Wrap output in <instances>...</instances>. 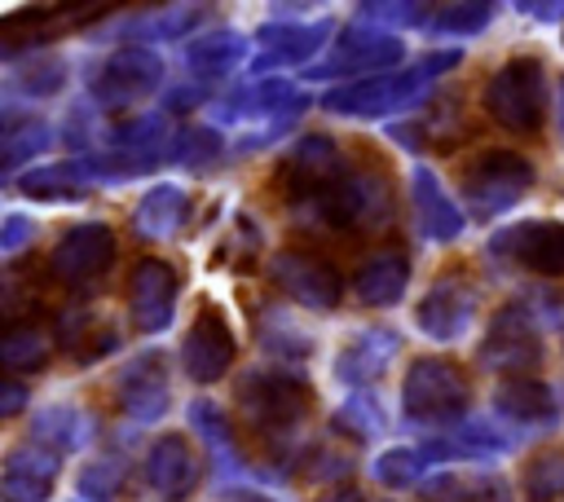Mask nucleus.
Masks as SVG:
<instances>
[{
    "label": "nucleus",
    "mask_w": 564,
    "mask_h": 502,
    "mask_svg": "<svg viewBox=\"0 0 564 502\" xmlns=\"http://www.w3.org/2000/svg\"><path fill=\"white\" fill-rule=\"evenodd\" d=\"M31 440H35V445H44V449H53V454L79 449V440H84L79 414H75V410H66V405L44 410V414L35 418V427H31Z\"/></svg>",
    "instance_id": "nucleus-33"
},
{
    "label": "nucleus",
    "mask_w": 564,
    "mask_h": 502,
    "mask_svg": "<svg viewBox=\"0 0 564 502\" xmlns=\"http://www.w3.org/2000/svg\"><path fill=\"white\" fill-rule=\"evenodd\" d=\"M489 255L511 260L516 269L560 277L564 273V225L560 220H524L511 229H498L489 238Z\"/></svg>",
    "instance_id": "nucleus-14"
},
{
    "label": "nucleus",
    "mask_w": 564,
    "mask_h": 502,
    "mask_svg": "<svg viewBox=\"0 0 564 502\" xmlns=\"http://www.w3.org/2000/svg\"><path fill=\"white\" fill-rule=\"evenodd\" d=\"M57 343L75 357V361H101L106 352H115V343H119V335H115V326L93 308V304H70V308H62L57 313Z\"/></svg>",
    "instance_id": "nucleus-24"
},
{
    "label": "nucleus",
    "mask_w": 564,
    "mask_h": 502,
    "mask_svg": "<svg viewBox=\"0 0 564 502\" xmlns=\"http://www.w3.org/2000/svg\"><path fill=\"white\" fill-rule=\"evenodd\" d=\"M269 282L282 291V299L300 304V308H317V313H330L339 308L348 282L339 277V269L317 255V251H304V247H286L278 255H269Z\"/></svg>",
    "instance_id": "nucleus-9"
},
{
    "label": "nucleus",
    "mask_w": 564,
    "mask_h": 502,
    "mask_svg": "<svg viewBox=\"0 0 564 502\" xmlns=\"http://www.w3.org/2000/svg\"><path fill=\"white\" fill-rule=\"evenodd\" d=\"M476 308H480L476 282L454 269V273H445V277H436V282L427 286V295H423L419 308H414V326H419L427 339L449 343V339H458V335L471 326Z\"/></svg>",
    "instance_id": "nucleus-13"
},
{
    "label": "nucleus",
    "mask_w": 564,
    "mask_h": 502,
    "mask_svg": "<svg viewBox=\"0 0 564 502\" xmlns=\"http://www.w3.org/2000/svg\"><path fill=\"white\" fill-rule=\"evenodd\" d=\"M295 471H300V476H313V480H344V476L352 471V458L339 454L335 445H308V449L300 454Z\"/></svg>",
    "instance_id": "nucleus-40"
},
{
    "label": "nucleus",
    "mask_w": 564,
    "mask_h": 502,
    "mask_svg": "<svg viewBox=\"0 0 564 502\" xmlns=\"http://www.w3.org/2000/svg\"><path fill=\"white\" fill-rule=\"evenodd\" d=\"M304 225H317L326 233H352V229H383L392 220V181L379 167H352L335 189L300 207Z\"/></svg>",
    "instance_id": "nucleus-2"
},
{
    "label": "nucleus",
    "mask_w": 564,
    "mask_h": 502,
    "mask_svg": "<svg viewBox=\"0 0 564 502\" xmlns=\"http://www.w3.org/2000/svg\"><path fill=\"white\" fill-rule=\"evenodd\" d=\"M220 502H269L264 493H256V489H234V493H225Z\"/></svg>",
    "instance_id": "nucleus-46"
},
{
    "label": "nucleus",
    "mask_w": 564,
    "mask_h": 502,
    "mask_svg": "<svg viewBox=\"0 0 564 502\" xmlns=\"http://www.w3.org/2000/svg\"><path fill=\"white\" fill-rule=\"evenodd\" d=\"M423 454L419 449H388L379 462H375V476H379V484H388V489H405V484H419L423 480Z\"/></svg>",
    "instance_id": "nucleus-39"
},
{
    "label": "nucleus",
    "mask_w": 564,
    "mask_h": 502,
    "mask_svg": "<svg viewBox=\"0 0 564 502\" xmlns=\"http://www.w3.org/2000/svg\"><path fill=\"white\" fill-rule=\"evenodd\" d=\"M352 172V163H348V154L339 150V141L335 137H326V132H304L291 150H286V159L278 163V189H282V198L300 211V207H308L313 198H322L326 189H335L344 176Z\"/></svg>",
    "instance_id": "nucleus-6"
},
{
    "label": "nucleus",
    "mask_w": 564,
    "mask_h": 502,
    "mask_svg": "<svg viewBox=\"0 0 564 502\" xmlns=\"http://www.w3.org/2000/svg\"><path fill=\"white\" fill-rule=\"evenodd\" d=\"M234 357H238V339H234L229 317L220 313V304L203 299L194 308V317L185 326V339H181V352H176L181 374L194 379V383H216L220 374H229Z\"/></svg>",
    "instance_id": "nucleus-12"
},
{
    "label": "nucleus",
    "mask_w": 564,
    "mask_h": 502,
    "mask_svg": "<svg viewBox=\"0 0 564 502\" xmlns=\"http://www.w3.org/2000/svg\"><path fill=\"white\" fill-rule=\"evenodd\" d=\"M326 35H330V22H282V26L269 22V26H260V35H256V44L264 48L260 53V70L264 66H278V62H304V57H313Z\"/></svg>",
    "instance_id": "nucleus-26"
},
{
    "label": "nucleus",
    "mask_w": 564,
    "mask_h": 502,
    "mask_svg": "<svg viewBox=\"0 0 564 502\" xmlns=\"http://www.w3.org/2000/svg\"><path fill=\"white\" fill-rule=\"evenodd\" d=\"M110 264H115V229L101 220L70 225L48 251V277L70 291L97 286L110 273Z\"/></svg>",
    "instance_id": "nucleus-10"
},
{
    "label": "nucleus",
    "mask_w": 564,
    "mask_h": 502,
    "mask_svg": "<svg viewBox=\"0 0 564 502\" xmlns=\"http://www.w3.org/2000/svg\"><path fill=\"white\" fill-rule=\"evenodd\" d=\"M423 498L427 502H511V484L489 471H467V476L445 471L423 484Z\"/></svg>",
    "instance_id": "nucleus-29"
},
{
    "label": "nucleus",
    "mask_w": 564,
    "mask_h": 502,
    "mask_svg": "<svg viewBox=\"0 0 564 502\" xmlns=\"http://www.w3.org/2000/svg\"><path fill=\"white\" fill-rule=\"evenodd\" d=\"M57 467H62V454H53L35 440L9 449L4 471H0V498L4 502H48V493L57 484Z\"/></svg>",
    "instance_id": "nucleus-19"
},
{
    "label": "nucleus",
    "mask_w": 564,
    "mask_h": 502,
    "mask_svg": "<svg viewBox=\"0 0 564 502\" xmlns=\"http://www.w3.org/2000/svg\"><path fill=\"white\" fill-rule=\"evenodd\" d=\"M317 502H366V498H361L352 484H339V489H330V493H326V498H317Z\"/></svg>",
    "instance_id": "nucleus-45"
},
{
    "label": "nucleus",
    "mask_w": 564,
    "mask_h": 502,
    "mask_svg": "<svg viewBox=\"0 0 564 502\" xmlns=\"http://www.w3.org/2000/svg\"><path fill=\"white\" fill-rule=\"evenodd\" d=\"M176 295H181V273L167 264V260H137L132 264V277H128V313H132V326L141 335H159L172 326V313H176Z\"/></svg>",
    "instance_id": "nucleus-16"
},
{
    "label": "nucleus",
    "mask_w": 564,
    "mask_h": 502,
    "mask_svg": "<svg viewBox=\"0 0 564 502\" xmlns=\"http://www.w3.org/2000/svg\"><path fill=\"white\" fill-rule=\"evenodd\" d=\"M13 84L26 88V92H35V97H53V92H62V84H66V66H62L57 57H35V62H26V66L13 75Z\"/></svg>",
    "instance_id": "nucleus-41"
},
{
    "label": "nucleus",
    "mask_w": 564,
    "mask_h": 502,
    "mask_svg": "<svg viewBox=\"0 0 564 502\" xmlns=\"http://www.w3.org/2000/svg\"><path fill=\"white\" fill-rule=\"evenodd\" d=\"M494 414L498 418H507V423H516V427H529V432H538V427H551L555 418H560V401H555V392L542 383V379H502L498 388H494Z\"/></svg>",
    "instance_id": "nucleus-21"
},
{
    "label": "nucleus",
    "mask_w": 564,
    "mask_h": 502,
    "mask_svg": "<svg viewBox=\"0 0 564 502\" xmlns=\"http://www.w3.org/2000/svg\"><path fill=\"white\" fill-rule=\"evenodd\" d=\"M185 211H189V194L176 189V185H154L137 211H132V229L137 238H172L181 225H185Z\"/></svg>",
    "instance_id": "nucleus-28"
},
{
    "label": "nucleus",
    "mask_w": 564,
    "mask_h": 502,
    "mask_svg": "<svg viewBox=\"0 0 564 502\" xmlns=\"http://www.w3.org/2000/svg\"><path fill=\"white\" fill-rule=\"evenodd\" d=\"M220 154V132L216 128H176L167 141V154L176 167H207Z\"/></svg>",
    "instance_id": "nucleus-34"
},
{
    "label": "nucleus",
    "mask_w": 564,
    "mask_h": 502,
    "mask_svg": "<svg viewBox=\"0 0 564 502\" xmlns=\"http://www.w3.org/2000/svg\"><path fill=\"white\" fill-rule=\"evenodd\" d=\"M397 348H401V335H397V330L366 326V330H357V335L339 348L335 374H339L344 383H352V388H366V383H375V379L388 370V361L397 357Z\"/></svg>",
    "instance_id": "nucleus-20"
},
{
    "label": "nucleus",
    "mask_w": 564,
    "mask_h": 502,
    "mask_svg": "<svg viewBox=\"0 0 564 502\" xmlns=\"http://www.w3.org/2000/svg\"><path fill=\"white\" fill-rule=\"evenodd\" d=\"M410 194H414V216H419V233H423V238L449 242V238L463 233V211H458V203L441 189V181H436L432 167H423V163L414 167Z\"/></svg>",
    "instance_id": "nucleus-23"
},
{
    "label": "nucleus",
    "mask_w": 564,
    "mask_h": 502,
    "mask_svg": "<svg viewBox=\"0 0 564 502\" xmlns=\"http://www.w3.org/2000/svg\"><path fill=\"white\" fill-rule=\"evenodd\" d=\"M181 57H185L189 75H198L203 84H212V79L229 75V70L247 57V40L234 35V31H207V35H198L194 44H185Z\"/></svg>",
    "instance_id": "nucleus-27"
},
{
    "label": "nucleus",
    "mask_w": 564,
    "mask_h": 502,
    "mask_svg": "<svg viewBox=\"0 0 564 502\" xmlns=\"http://www.w3.org/2000/svg\"><path fill=\"white\" fill-rule=\"evenodd\" d=\"M533 185V163L516 150H485L471 159L458 176V194L471 203L476 216H502L511 211Z\"/></svg>",
    "instance_id": "nucleus-7"
},
{
    "label": "nucleus",
    "mask_w": 564,
    "mask_h": 502,
    "mask_svg": "<svg viewBox=\"0 0 564 502\" xmlns=\"http://www.w3.org/2000/svg\"><path fill=\"white\" fill-rule=\"evenodd\" d=\"M392 132H397V141H405L410 150H436V154H445V150H454L471 128H467L463 106H458L454 97H436L419 119L397 123Z\"/></svg>",
    "instance_id": "nucleus-22"
},
{
    "label": "nucleus",
    "mask_w": 564,
    "mask_h": 502,
    "mask_svg": "<svg viewBox=\"0 0 564 502\" xmlns=\"http://www.w3.org/2000/svg\"><path fill=\"white\" fill-rule=\"evenodd\" d=\"M454 62H458V53L445 48V53L423 57L419 66H405V70H392V75H370V79L344 84V88L326 92L322 106L335 110V114H388V110L410 106V101H414L441 70H449Z\"/></svg>",
    "instance_id": "nucleus-5"
},
{
    "label": "nucleus",
    "mask_w": 564,
    "mask_h": 502,
    "mask_svg": "<svg viewBox=\"0 0 564 502\" xmlns=\"http://www.w3.org/2000/svg\"><path fill=\"white\" fill-rule=\"evenodd\" d=\"M22 405H26V388H22L18 379H9L4 392H0V414H18Z\"/></svg>",
    "instance_id": "nucleus-44"
},
{
    "label": "nucleus",
    "mask_w": 564,
    "mask_h": 502,
    "mask_svg": "<svg viewBox=\"0 0 564 502\" xmlns=\"http://www.w3.org/2000/svg\"><path fill=\"white\" fill-rule=\"evenodd\" d=\"M145 484L163 498V502H185L198 489V454L185 436L167 432L145 449Z\"/></svg>",
    "instance_id": "nucleus-18"
},
{
    "label": "nucleus",
    "mask_w": 564,
    "mask_h": 502,
    "mask_svg": "<svg viewBox=\"0 0 564 502\" xmlns=\"http://www.w3.org/2000/svg\"><path fill=\"white\" fill-rule=\"evenodd\" d=\"M476 361L502 379H529L542 365V335L529 304H502L476 348Z\"/></svg>",
    "instance_id": "nucleus-8"
},
{
    "label": "nucleus",
    "mask_w": 564,
    "mask_h": 502,
    "mask_svg": "<svg viewBox=\"0 0 564 502\" xmlns=\"http://www.w3.org/2000/svg\"><path fill=\"white\" fill-rule=\"evenodd\" d=\"M485 110L516 137H538L546 123V70L538 57H507L485 84Z\"/></svg>",
    "instance_id": "nucleus-4"
},
{
    "label": "nucleus",
    "mask_w": 564,
    "mask_h": 502,
    "mask_svg": "<svg viewBox=\"0 0 564 502\" xmlns=\"http://www.w3.org/2000/svg\"><path fill=\"white\" fill-rule=\"evenodd\" d=\"M18 189L22 194H31V198H44V203H75V198H84V181H79V172H75V163H48V167H35V172H26V176H18Z\"/></svg>",
    "instance_id": "nucleus-31"
},
{
    "label": "nucleus",
    "mask_w": 564,
    "mask_h": 502,
    "mask_svg": "<svg viewBox=\"0 0 564 502\" xmlns=\"http://www.w3.org/2000/svg\"><path fill=\"white\" fill-rule=\"evenodd\" d=\"M123 476H128V462L119 454H97L93 462H84L79 471V493L88 502H110L119 489H123Z\"/></svg>",
    "instance_id": "nucleus-35"
},
{
    "label": "nucleus",
    "mask_w": 564,
    "mask_h": 502,
    "mask_svg": "<svg viewBox=\"0 0 564 502\" xmlns=\"http://www.w3.org/2000/svg\"><path fill=\"white\" fill-rule=\"evenodd\" d=\"M410 286V260L405 251H379L352 273V295L366 308H392Z\"/></svg>",
    "instance_id": "nucleus-25"
},
{
    "label": "nucleus",
    "mask_w": 564,
    "mask_h": 502,
    "mask_svg": "<svg viewBox=\"0 0 564 502\" xmlns=\"http://www.w3.org/2000/svg\"><path fill=\"white\" fill-rule=\"evenodd\" d=\"M115 396H119V410L137 423H154L167 414L172 405V388H167V361L163 352H145L137 361H128L119 370V383H115Z\"/></svg>",
    "instance_id": "nucleus-17"
},
{
    "label": "nucleus",
    "mask_w": 564,
    "mask_h": 502,
    "mask_svg": "<svg viewBox=\"0 0 564 502\" xmlns=\"http://www.w3.org/2000/svg\"><path fill=\"white\" fill-rule=\"evenodd\" d=\"M31 233H35V220H26V216L13 211V216H4V238H0V242H4V251H18Z\"/></svg>",
    "instance_id": "nucleus-43"
},
{
    "label": "nucleus",
    "mask_w": 564,
    "mask_h": 502,
    "mask_svg": "<svg viewBox=\"0 0 564 502\" xmlns=\"http://www.w3.org/2000/svg\"><path fill=\"white\" fill-rule=\"evenodd\" d=\"M256 339H260L269 352H278L282 361H286V357L300 361V357L313 352L308 335H304L300 326H291V317H286L282 308H260V313H256Z\"/></svg>",
    "instance_id": "nucleus-32"
},
{
    "label": "nucleus",
    "mask_w": 564,
    "mask_h": 502,
    "mask_svg": "<svg viewBox=\"0 0 564 502\" xmlns=\"http://www.w3.org/2000/svg\"><path fill=\"white\" fill-rule=\"evenodd\" d=\"M159 84H163V57L154 48H141V44L101 57L88 75V92L101 110H128L145 92H154Z\"/></svg>",
    "instance_id": "nucleus-11"
},
{
    "label": "nucleus",
    "mask_w": 564,
    "mask_h": 502,
    "mask_svg": "<svg viewBox=\"0 0 564 502\" xmlns=\"http://www.w3.org/2000/svg\"><path fill=\"white\" fill-rule=\"evenodd\" d=\"M401 57H405V48H401L397 35H388V31L361 22V26H348V31L339 35L330 62L308 66V75H313V79H335V75H348V70H352V75L370 79V75H388L383 66H397Z\"/></svg>",
    "instance_id": "nucleus-15"
},
{
    "label": "nucleus",
    "mask_w": 564,
    "mask_h": 502,
    "mask_svg": "<svg viewBox=\"0 0 564 502\" xmlns=\"http://www.w3.org/2000/svg\"><path fill=\"white\" fill-rule=\"evenodd\" d=\"M335 432H344V436H352V440H375V436L383 432V414H379V405H375L370 396H352V401L335 414Z\"/></svg>",
    "instance_id": "nucleus-38"
},
{
    "label": "nucleus",
    "mask_w": 564,
    "mask_h": 502,
    "mask_svg": "<svg viewBox=\"0 0 564 502\" xmlns=\"http://www.w3.org/2000/svg\"><path fill=\"white\" fill-rule=\"evenodd\" d=\"M432 18H445L441 31H454V35L463 31V35H471V31H480V26L494 18V9H489V4H436Z\"/></svg>",
    "instance_id": "nucleus-42"
},
{
    "label": "nucleus",
    "mask_w": 564,
    "mask_h": 502,
    "mask_svg": "<svg viewBox=\"0 0 564 502\" xmlns=\"http://www.w3.org/2000/svg\"><path fill=\"white\" fill-rule=\"evenodd\" d=\"M524 498L529 502L564 498V454H538L524 467Z\"/></svg>",
    "instance_id": "nucleus-37"
},
{
    "label": "nucleus",
    "mask_w": 564,
    "mask_h": 502,
    "mask_svg": "<svg viewBox=\"0 0 564 502\" xmlns=\"http://www.w3.org/2000/svg\"><path fill=\"white\" fill-rule=\"evenodd\" d=\"M234 401L256 436H264L269 445H282V436H291L308 418V410L317 405V392L308 379L291 370H247L234 388Z\"/></svg>",
    "instance_id": "nucleus-1"
},
{
    "label": "nucleus",
    "mask_w": 564,
    "mask_h": 502,
    "mask_svg": "<svg viewBox=\"0 0 564 502\" xmlns=\"http://www.w3.org/2000/svg\"><path fill=\"white\" fill-rule=\"evenodd\" d=\"M560 92H564V84H560ZM560 123H564V97H560ZM564 132V128H560Z\"/></svg>",
    "instance_id": "nucleus-47"
},
{
    "label": "nucleus",
    "mask_w": 564,
    "mask_h": 502,
    "mask_svg": "<svg viewBox=\"0 0 564 502\" xmlns=\"http://www.w3.org/2000/svg\"><path fill=\"white\" fill-rule=\"evenodd\" d=\"M0 361H4L9 374L40 370L48 361V335L35 321H9V330L0 339Z\"/></svg>",
    "instance_id": "nucleus-30"
},
{
    "label": "nucleus",
    "mask_w": 564,
    "mask_h": 502,
    "mask_svg": "<svg viewBox=\"0 0 564 502\" xmlns=\"http://www.w3.org/2000/svg\"><path fill=\"white\" fill-rule=\"evenodd\" d=\"M471 405V383L449 357H414L401 379V410L423 427H458Z\"/></svg>",
    "instance_id": "nucleus-3"
},
{
    "label": "nucleus",
    "mask_w": 564,
    "mask_h": 502,
    "mask_svg": "<svg viewBox=\"0 0 564 502\" xmlns=\"http://www.w3.org/2000/svg\"><path fill=\"white\" fill-rule=\"evenodd\" d=\"M48 145H53V132H48V123H22V128H4V145H0L4 172L22 167L26 159L44 154Z\"/></svg>",
    "instance_id": "nucleus-36"
}]
</instances>
